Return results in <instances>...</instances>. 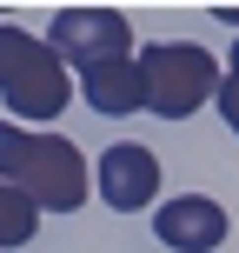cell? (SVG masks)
<instances>
[{
  "mask_svg": "<svg viewBox=\"0 0 239 253\" xmlns=\"http://www.w3.org/2000/svg\"><path fill=\"white\" fill-rule=\"evenodd\" d=\"M0 180L20 187L40 213H80L93 193L87 160H80L73 140L60 133H20L13 120H0Z\"/></svg>",
  "mask_w": 239,
  "mask_h": 253,
  "instance_id": "cell-1",
  "label": "cell"
},
{
  "mask_svg": "<svg viewBox=\"0 0 239 253\" xmlns=\"http://www.w3.org/2000/svg\"><path fill=\"white\" fill-rule=\"evenodd\" d=\"M0 100H7L13 120H60L67 100H73V74L47 40L0 27Z\"/></svg>",
  "mask_w": 239,
  "mask_h": 253,
  "instance_id": "cell-2",
  "label": "cell"
},
{
  "mask_svg": "<svg viewBox=\"0 0 239 253\" xmlns=\"http://www.w3.org/2000/svg\"><path fill=\"white\" fill-rule=\"evenodd\" d=\"M139 74H146V114L160 120H186L206 100H219V80L226 67L200 47V40H153L139 53Z\"/></svg>",
  "mask_w": 239,
  "mask_h": 253,
  "instance_id": "cell-3",
  "label": "cell"
},
{
  "mask_svg": "<svg viewBox=\"0 0 239 253\" xmlns=\"http://www.w3.org/2000/svg\"><path fill=\"white\" fill-rule=\"evenodd\" d=\"M47 47L87 74V67H106V60H133V27L113 7H60L47 27Z\"/></svg>",
  "mask_w": 239,
  "mask_h": 253,
  "instance_id": "cell-4",
  "label": "cell"
},
{
  "mask_svg": "<svg viewBox=\"0 0 239 253\" xmlns=\"http://www.w3.org/2000/svg\"><path fill=\"white\" fill-rule=\"evenodd\" d=\"M93 187H100V200L113 207V213L153 207V200H160V160H153V147H139V140L106 147L100 167H93Z\"/></svg>",
  "mask_w": 239,
  "mask_h": 253,
  "instance_id": "cell-5",
  "label": "cell"
},
{
  "mask_svg": "<svg viewBox=\"0 0 239 253\" xmlns=\"http://www.w3.org/2000/svg\"><path fill=\"white\" fill-rule=\"evenodd\" d=\"M153 233L173 253H213L226 240V207L206 200V193H179V200H166L160 213H153Z\"/></svg>",
  "mask_w": 239,
  "mask_h": 253,
  "instance_id": "cell-6",
  "label": "cell"
},
{
  "mask_svg": "<svg viewBox=\"0 0 239 253\" xmlns=\"http://www.w3.org/2000/svg\"><path fill=\"white\" fill-rule=\"evenodd\" d=\"M80 100L106 120H126V114H146V74H139V53L133 60H106V67H87L80 74Z\"/></svg>",
  "mask_w": 239,
  "mask_h": 253,
  "instance_id": "cell-7",
  "label": "cell"
},
{
  "mask_svg": "<svg viewBox=\"0 0 239 253\" xmlns=\"http://www.w3.org/2000/svg\"><path fill=\"white\" fill-rule=\"evenodd\" d=\"M34 227H40V207L27 200L20 187L0 180V247H27V240H34Z\"/></svg>",
  "mask_w": 239,
  "mask_h": 253,
  "instance_id": "cell-8",
  "label": "cell"
},
{
  "mask_svg": "<svg viewBox=\"0 0 239 253\" xmlns=\"http://www.w3.org/2000/svg\"><path fill=\"white\" fill-rule=\"evenodd\" d=\"M219 114L239 133V40H233V60H226V80H219Z\"/></svg>",
  "mask_w": 239,
  "mask_h": 253,
  "instance_id": "cell-9",
  "label": "cell"
}]
</instances>
